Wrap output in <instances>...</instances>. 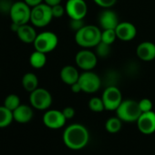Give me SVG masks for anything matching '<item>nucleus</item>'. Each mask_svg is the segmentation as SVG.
Instances as JSON below:
<instances>
[{
	"label": "nucleus",
	"mask_w": 155,
	"mask_h": 155,
	"mask_svg": "<svg viewBox=\"0 0 155 155\" xmlns=\"http://www.w3.org/2000/svg\"><path fill=\"white\" fill-rule=\"evenodd\" d=\"M16 34H17L18 39L26 44L34 43L36 38L38 36L37 31L34 28V27L31 25H28V24L20 25L18 31L16 32Z\"/></svg>",
	"instance_id": "nucleus-19"
},
{
	"label": "nucleus",
	"mask_w": 155,
	"mask_h": 155,
	"mask_svg": "<svg viewBox=\"0 0 155 155\" xmlns=\"http://www.w3.org/2000/svg\"><path fill=\"white\" fill-rule=\"evenodd\" d=\"M117 39L115 29H103L101 31V41L109 45H112Z\"/></svg>",
	"instance_id": "nucleus-27"
},
{
	"label": "nucleus",
	"mask_w": 155,
	"mask_h": 155,
	"mask_svg": "<svg viewBox=\"0 0 155 155\" xmlns=\"http://www.w3.org/2000/svg\"><path fill=\"white\" fill-rule=\"evenodd\" d=\"M20 104H21L20 98L17 94L8 95L4 101V106L8 108V110H10L11 111H14Z\"/></svg>",
	"instance_id": "nucleus-24"
},
{
	"label": "nucleus",
	"mask_w": 155,
	"mask_h": 155,
	"mask_svg": "<svg viewBox=\"0 0 155 155\" xmlns=\"http://www.w3.org/2000/svg\"><path fill=\"white\" fill-rule=\"evenodd\" d=\"M136 122L141 133L148 135L155 132V112L153 110L142 112Z\"/></svg>",
	"instance_id": "nucleus-13"
},
{
	"label": "nucleus",
	"mask_w": 155,
	"mask_h": 155,
	"mask_svg": "<svg viewBox=\"0 0 155 155\" xmlns=\"http://www.w3.org/2000/svg\"><path fill=\"white\" fill-rule=\"evenodd\" d=\"M47 54L35 50L29 57V63L30 65L37 69L42 68L45 67L46 63H47Z\"/></svg>",
	"instance_id": "nucleus-21"
},
{
	"label": "nucleus",
	"mask_w": 155,
	"mask_h": 155,
	"mask_svg": "<svg viewBox=\"0 0 155 155\" xmlns=\"http://www.w3.org/2000/svg\"><path fill=\"white\" fill-rule=\"evenodd\" d=\"M93 1L102 8H110L116 4L117 0H93Z\"/></svg>",
	"instance_id": "nucleus-31"
},
{
	"label": "nucleus",
	"mask_w": 155,
	"mask_h": 155,
	"mask_svg": "<svg viewBox=\"0 0 155 155\" xmlns=\"http://www.w3.org/2000/svg\"><path fill=\"white\" fill-rule=\"evenodd\" d=\"M101 31L95 25H85L75 33V41L83 48H95L101 41Z\"/></svg>",
	"instance_id": "nucleus-2"
},
{
	"label": "nucleus",
	"mask_w": 155,
	"mask_h": 155,
	"mask_svg": "<svg viewBox=\"0 0 155 155\" xmlns=\"http://www.w3.org/2000/svg\"><path fill=\"white\" fill-rule=\"evenodd\" d=\"M65 9L70 19H84L88 14V5L85 0H68Z\"/></svg>",
	"instance_id": "nucleus-11"
},
{
	"label": "nucleus",
	"mask_w": 155,
	"mask_h": 155,
	"mask_svg": "<svg viewBox=\"0 0 155 155\" xmlns=\"http://www.w3.org/2000/svg\"><path fill=\"white\" fill-rule=\"evenodd\" d=\"M18 28H19V25H18V24H16V23H13L12 22V24H11V26H10V28H11V30L13 31V32H17L18 31Z\"/></svg>",
	"instance_id": "nucleus-36"
},
{
	"label": "nucleus",
	"mask_w": 155,
	"mask_h": 155,
	"mask_svg": "<svg viewBox=\"0 0 155 155\" xmlns=\"http://www.w3.org/2000/svg\"><path fill=\"white\" fill-rule=\"evenodd\" d=\"M59 76L63 83L71 86L72 84L79 81L81 74L79 73L76 67L72 65H66L61 68Z\"/></svg>",
	"instance_id": "nucleus-17"
},
{
	"label": "nucleus",
	"mask_w": 155,
	"mask_h": 155,
	"mask_svg": "<svg viewBox=\"0 0 155 155\" xmlns=\"http://www.w3.org/2000/svg\"><path fill=\"white\" fill-rule=\"evenodd\" d=\"M31 7L25 1H17L12 4L9 8V16L13 23L18 25H24L30 22Z\"/></svg>",
	"instance_id": "nucleus-6"
},
{
	"label": "nucleus",
	"mask_w": 155,
	"mask_h": 155,
	"mask_svg": "<svg viewBox=\"0 0 155 155\" xmlns=\"http://www.w3.org/2000/svg\"><path fill=\"white\" fill-rule=\"evenodd\" d=\"M85 25H84L83 19H70V21H69V28L72 31H74L75 33L77 31H79Z\"/></svg>",
	"instance_id": "nucleus-30"
},
{
	"label": "nucleus",
	"mask_w": 155,
	"mask_h": 155,
	"mask_svg": "<svg viewBox=\"0 0 155 155\" xmlns=\"http://www.w3.org/2000/svg\"><path fill=\"white\" fill-rule=\"evenodd\" d=\"M99 23L103 29H115L120 23L118 15L111 9L106 8L99 16Z\"/></svg>",
	"instance_id": "nucleus-15"
},
{
	"label": "nucleus",
	"mask_w": 155,
	"mask_h": 155,
	"mask_svg": "<svg viewBox=\"0 0 155 155\" xmlns=\"http://www.w3.org/2000/svg\"><path fill=\"white\" fill-rule=\"evenodd\" d=\"M53 18L51 7L44 2L31 8L30 22L36 28L47 27Z\"/></svg>",
	"instance_id": "nucleus-3"
},
{
	"label": "nucleus",
	"mask_w": 155,
	"mask_h": 155,
	"mask_svg": "<svg viewBox=\"0 0 155 155\" xmlns=\"http://www.w3.org/2000/svg\"><path fill=\"white\" fill-rule=\"evenodd\" d=\"M61 1L62 0H44V3H46L47 5H48L50 7H53V6L60 4Z\"/></svg>",
	"instance_id": "nucleus-35"
},
{
	"label": "nucleus",
	"mask_w": 155,
	"mask_h": 155,
	"mask_svg": "<svg viewBox=\"0 0 155 155\" xmlns=\"http://www.w3.org/2000/svg\"><path fill=\"white\" fill-rule=\"evenodd\" d=\"M62 112H63V115L65 116V118L67 120H70L75 116L76 111H75V109L72 108V107H66V108L63 109Z\"/></svg>",
	"instance_id": "nucleus-32"
},
{
	"label": "nucleus",
	"mask_w": 155,
	"mask_h": 155,
	"mask_svg": "<svg viewBox=\"0 0 155 155\" xmlns=\"http://www.w3.org/2000/svg\"><path fill=\"white\" fill-rule=\"evenodd\" d=\"M89 108L93 112H101L105 110L104 103L101 98L93 97L89 101Z\"/></svg>",
	"instance_id": "nucleus-26"
},
{
	"label": "nucleus",
	"mask_w": 155,
	"mask_h": 155,
	"mask_svg": "<svg viewBox=\"0 0 155 155\" xmlns=\"http://www.w3.org/2000/svg\"><path fill=\"white\" fill-rule=\"evenodd\" d=\"M79 83L83 92L92 94L100 90L101 86V80L98 74H96L92 70H90L84 71L81 74Z\"/></svg>",
	"instance_id": "nucleus-8"
},
{
	"label": "nucleus",
	"mask_w": 155,
	"mask_h": 155,
	"mask_svg": "<svg viewBox=\"0 0 155 155\" xmlns=\"http://www.w3.org/2000/svg\"><path fill=\"white\" fill-rule=\"evenodd\" d=\"M117 117L125 122H134L137 121L140 114L142 113L139 102L133 100L122 101L118 109L116 110Z\"/></svg>",
	"instance_id": "nucleus-4"
},
{
	"label": "nucleus",
	"mask_w": 155,
	"mask_h": 155,
	"mask_svg": "<svg viewBox=\"0 0 155 155\" xmlns=\"http://www.w3.org/2000/svg\"><path fill=\"white\" fill-rule=\"evenodd\" d=\"M137 57L145 62H150L155 59V44L150 41H143L136 48Z\"/></svg>",
	"instance_id": "nucleus-16"
},
{
	"label": "nucleus",
	"mask_w": 155,
	"mask_h": 155,
	"mask_svg": "<svg viewBox=\"0 0 155 155\" xmlns=\"http://www.w3.org/2000/svg\"><path fill=\"white\" fill-rule=\"evenodd\" d=\"M115 32L117 35V38L121 41H130L135 38L137 35L136 27L130 22H120L115 28Z\"/></svg>",
	"instance_id": "nucleus-14"
},
{
	"label": "nucleus",
	"mask_w": 155,
	"mask_h": 155,
	"mask_svg": "<svg viewBox=\"0 0 155 155\" xmlns=\"http://www.w3.org/2000/svg\"><path fill=\"white\" fill-rule=\"evenodd\" d=\"M101 99L106 110H116L123 101L121 91L115 85L108 86L104 90Z\"/></svg>",
	"instance_id": "nucleus-9"
},
{
	"label": "nucleus",
	"mask_w": 155,
	"mask_h": 155,
	"mask_svg": "<svg viewBox=\"0 0 155 155\" xmlns=\"http://www.w3.org/2000/svg\"><path fill=\"white\" fill-rule=\"evenodd\" d=\"M33 107L26 105V104H20L14 111H13V117L14 120L18 123H28L29 122L34 116L33 112Z\"/></svg>",
	"instance_id": "nucleus-18"
},
{
	"label": "nucleus",
	"mask_w": 155,
	"mask_h": 155,
	"mask_svg": "<svg viewBox=\"0 0 155 155\" xmlns=\"http://www.w3.org/2000/svg\"><path fill=\"white\" fill-rule=\"evenodd\" d=\"M22 86L28 92H32L38 88V78L32 72L26 73L22 78Z\"/></svg>",
	"instance_id": "nucleus-20"
},
{
	"label": "nucleus",
	"mask_w": 155,
	"mask_h": 155,
	"mask_svg": "<svg viewBox=\"0 0 155 155\" xmlns=\"http://www.w3.org/2000/svg\"><path fill=\"white\" fill-rule=\"evenodd\" d=\"M33 44L35 50L48 54L58 47V38L54 32L44 31L38 34Z\"/></svg>",
	"instance_id": "nucleus-5"
},
{
	"label": "nucleus",
	"mask_w": 155,
	"mask_h": 155,
	"mask_svg": "<svg viewBox=\"0 0 155 155\" xmlns=\"http://www.w3.org/2000/svg\"><path fill=\"white\" fill-rule=\"evenodd\" d=\"M111 45H109L107 43H104L102 41H101L96 47V55L98 56V58H106L110 55L111 52Z\"/></svg>",
	"instance_id": "nucleus-25"
},
{
	"label": "nucleus",
	"mask_w": 155,
	"mask_h": 155,
	"mask_svg": "<svg viewBox=\"0 0 155 155\" xmlns=\"http://www.w3.org/2000/svg\"><path fill=\"white\" fill-rule=\"evenodd\" d=\"M76 65L83 71H90L94 69L98 64V56L90 48H83L76 54Z\"/></svg>",
	"instance_id": "nucleus-10"
},
{
	"label": "nucleus",
	"mask_w": 155,
	"mask_h": 155,
	"mask_svg": "<svg viewBox=\"0 0 155 155\" xmlns=\"http://www.w3.org/2000/svg\"><path fill=\"white\" fill-rule=\"evenodd\" d=\"M138 102H139V107H140L141 112H148V111L152 110L153 104H152V101L150 99L144 98V99H141Z\"/></svg>",
	"instance_id": "nucleus-28"
},
{
	"label": "nucleus",
	"mask_w": 155,
	"mask_h": 155,
	"mask_svg": "<svg viewBox=\"0 0 155 155\" xmlns=\"http://www.w3.org/2000/svg\"><path fill=\"white\" fill-rule=\"evenodd\" d=\"M29 101L31 106L38 110H46L52 104V96L50 92L44 88H38L30 92Z\"/></svg>",
	"instance_id": "nucleus-7"
},
{
	"label": "nucleus",
	"mask_w": 155,
	"mask_h": 155,
	"mask_svg": "<svg viewBox=\"0 0 155 155\" xmlns=\"http://www.w3.org/2000/svg\"><path fill=\"white\" fill-rule=\"evenodd\" d=\"M121 120L118 117H111L110 118L105 124L106 130L110 133H116L120 130L121 129Z\"/></svg>",
	"instance_id": "nucleus-23"
},
{
	"label": "nucleus",
	"mask_w": 155,
	"mask_h": 155,
	"mask_svg": "<svg viewBox=\"0 0 155 155\" xmlns=\"http://www.w3.org/2000/svg\"><path fill=\"white\" fill-rule=\"evenodd\" d=\"M67 119L63 115L62 110H47L43 116V123L46 127L52 129V130H58L62 128L66 123Z\"/></svg>",
	"instance_id": "nucleus-12"
},
{
	"label": "nucleus",
	"mask_w": 155,
	"mask_h": 155,
	"mask_svg": "<svg viewBox=\"0 0 155 155\" xmlns=\"http://www.w3.org/2000/svg\"><path fill=\"white\" fill-rule=\"evenodd\" d=\"M23 1H25L29 7L33 8V7H35V6H38V5L43 3V2H44V0H23Z\"/></svg>",
	"instance_id": "nucleus-33"
},
{
	"label": "nucleus",
	"mask_w": 155,
	"mask_h": 155,
	"mask_svg": "<svg viewBox=\"0 0 155 155\" xmlns=\"http://www.w3.org/2000/svg\"><path fill=\"white\" fill-rule=\"evenodd\" d=\"M13 120V111L6 108L4 105L0 106V128H6L9 126Z\"/></svg>",
	"instance_id": "nucleus-22"
},
{
	"label": "nucleus",
	"mask_w": 155,
	"mask_h": 155,
	"mask_svg": "<svg viewBox=\"0 0 155 155\" xmlns=\"http://www.w3.org/2000/svg\"><path fill=\"white\" fill-rule=\"evenodd\" d=\"M90 140L88 129L82 124L74 123L68 126L63 132V141L71 150H81L84 148Z\"/></svg>",
	"instance_id": "nucleus-1"
},
{
	"label": "nucleus",
	"mask_w": 155,
	"mask_h": 155,
	"mask_svg": "<svg viewBox=\"0 0 155 155\" xmlns=\"http://www.w3.org/2000/svg\"><path fill=\"white\" fill-rule=\"evenodd\" d=\"M51 9H52V15H53L54 18H60L66 13L65 8L63 6H61L60 4L51 7Z\"/></svg>",
	"instance_id": "nucleus-29"
},
{
	"label": "nucleus",
	"mask_w": 155,
	"mask_h": 155,
	"mask_svg": "<svg viewBox=\"0 0 155 155\" xmlns=\"http://www.w3.org/2000/svg\"><path fill=\"white\" fill-rule=\"evenodd\" d=\"M70 89H71V91L74 92V93H80L81 91H82L81 87L79 81L76 82V83H74V84H72V85L70 86Z\"/></svg>",
	"instance_id": "nucleus-34"
}]
</instances>
